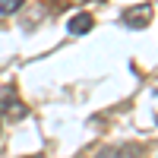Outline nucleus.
Here are the masks:
<instances>
[{
  "label": "nucleus",
  "instance_id": "1",
  "mask_svg": "<svg viewBox=\"0 0 158 158\" xmlns=\"http://www.w3.org/2000/svg\"><path fill=\"white\" fill-rule=\"evenodd\" d=\"M152 16H155V6L152 3H136V6H127L120 19H123L127 29H146V25L152 22Z\"/></svg>",
  "mask_w": 158,
  "mask_h": 158
},
{
  "label": "nucleus",
  "instance_id": "2",
  "mask_svg": "<svg viewBox=\"0 0 158 158\" xmlns=\"http://www.w3.org/2000/svg\"><path fill=\"white\" fill-rule=\"evenodd\" d=\"M0 111H3L6 117H13V120H22V117H25V104L13 95V89H10L3 95V101H0Z\"/></svg>",
  "mask_w": 158,
  "mask_h": 158
},
{
  "label": "nucleus",
  "instance_id": "3",
  "mask_svg": "<svg viewBox=\"0 0 158 158\" xmlns=\"http://www.w3.org/2000/svg\"><path fill=\"white\" fill-rule=\"evenodd\" d=\"M92 25H95V16L82 10V13H76V16L70 19L67 29H70V35H89V32H92Z\"/></svg>",
  "mask_w": 158,
  "mask_h": 158
},
{
  "label": "nucleus",
  "instance_id": "4",
  "mask_svg": "<svg viewBox=\"0 0 158 158\" xmlns=\"http://www.w3.org/2000/svg\"><path fill=\"white\" fill-rule=\"evenodd\" d=\"M25 0H0V16H13V13L22 10Z\"/></svg>",
  "mask_w": 158,
  "mask_h": 158
}]
</instances>
